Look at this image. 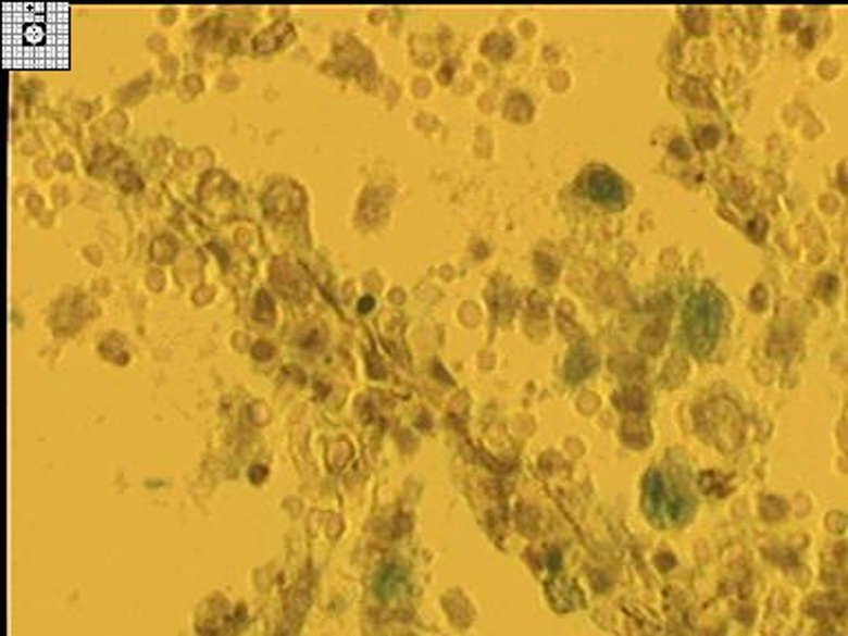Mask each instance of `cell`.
<instances>
[{
  "label": "cell",
  "instance_id": "1",
  "mask_svg": "<svg viewBox=\"0 0 848 636\" xmlns=\"http://www.w3.org/2000/svg\"><path fill=\"white\" fill-rule=\"evenodd\" d=\"M5 12V49L21 66H55L64 62L66 21L58 5H10Z\"/></svg>",
  "mask_w": 848,
  "mask_h": 636
},
{
  "label": "cell",
  "instance_id": "2",
  "mask_svg": "<svg viewBox=\"0 0 848 636\" xmlns=\"http://www.w3.org/2000/svg\"><path fill=\"white\" fill-rule=\"evenodd\" d=\"M719 321H721V308L714 299L700 297L694 301L691 310L687 312V329L691 332V345L698 351H710L712 342L719 334Z\"/></svg>",
  "mask_w": 848,
  "mask_h": 636
},
{
  "label": "cell",
  "instance_id": "3",
  "mask_svg": "<svg viewBox=\"0 0 848 636\" xmlns=\"http://www.w3.org/2000/svg\"><path fill=\"white\" fill-rule=\"evenodd\" d=\"M590 192L597 199L616 201V199H621V184L608 173H595L590 179Z\"/></svg>",
  "mask_w": 848,
  "mask_h": 636
}]
</instances>
